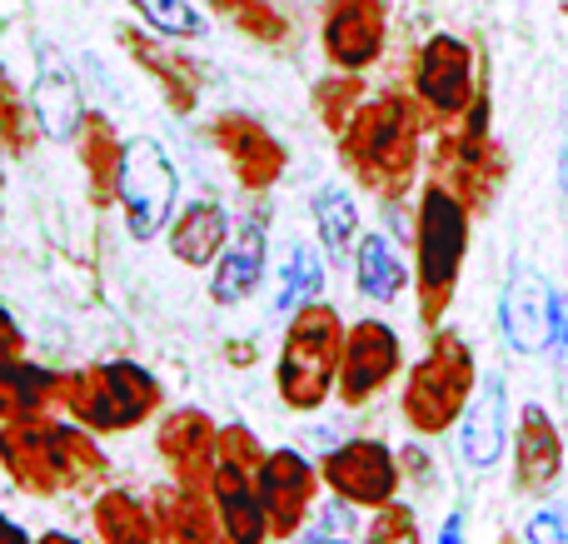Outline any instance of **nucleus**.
Segmentation results:
<instances>
[{
  "label": "nucleus",
  "mask_w": 568,
  "mask_h": 544,
  "mask_svg": "<svg viewBox=\"0 0 568 544\" xmlns=\"http://www.w3.org/2000/svg\"><path fill=\"white\" fill-rule=\"evenodd\" d=\"M344 320L334 305L310 300L290 315L280 340V360H275V395L284 410L294 415H320L334 395L339 380V355H344Z\"/></svg>",
  "instance_id": "obj_2"
},
{
  "label": "nucleus",
  "mask_w": 568,
  "mask_h": 544,
  "mask_svg": "<svg viewBox=\"0 0 568 544\" xmlns=\"http://www.w3.org/2000/svg\"><path fill=\"white\" fill-rule=\"evenodd\" d=\"M300 544H354V540H329V535H314V530H310Z\"/></svg>",
  "instance_id": "obj_45"
},
{
  "label": "nucleus",
  "mask_w": 568,
  "mask_h": 544,
  "mask_svg": "<svg viewBox=\"0 0 568 544\" xmlns=\"http://www.w3.org/2000/svg\"><path fill=\"white\" fill-rule=\"evenodd\" d=\"M320 480L329 495L349 500L359 510H379L399 495V455L384 440H339L324 450Z\"/></svg>",
  "instance_id": "obj_8"
},
{
  "label": "nucleus",
  "mask_w": 568,
  "mask_h": 544,
  "mask_svg": "<svg viewBox=\"0 0 568 544\" xmlns=\"http://www.w3.org/2000/svg\"><path fill=\"white\" fill-rule=\"evenodd\" d=\"M120 46H125V56L160 85V100H165L175 115H195L200 90H205V75H200L195 56L155 40V30H135V26H120Z\"/></svg>",
  "instance_id": "obj_15"
},
{
  "label": "nucleus",
  "mask_w": 568,
  "mask_h": 544,
  "mask_svg": "<svg viewBox=\"0 0 568 544\" xmlns=\"http://www.w3.org/2000/svg\"><path fill=\"white\" fill-rule=\"evenodd\" d=\"M474 390H479V370H474V350L464 345L459 330H434L429 350L414 360V370L404 375V425L414 435H444L454 430V420L469 410Z\"/></svg>",
  "instance_id": "obj_4"
},
{
  "label": "nucleus",
  "mask_w": 568,
  "mask_h": 544,
  "mask_svg": "<svg viewBox=\"0 0 568 544\" xmlns=\"http://www.w3.org/2000/svg\"><path fill=\"white\" fill-rule=\"evenodd\" d=\"M26 355V335H20V325L10 320V310L0 305V360H20Z\"/></svg>",
  "instance_id": "obj_41"
},
{
  "label": "nucleus",
  "mask_w": 568,
  "mask_h": 544,
  "mask_svg": "<svg viewBox=\"0 0 568 544\" xmlns=\"http://www.w3.org/2000/svg\"><path fill=\"white\" fill-rule=\"evenodd\" d=\"M265 455H270V445L250 425H240V420L215 430V460L220 465H235V470H245V475H255V470L265 465Z\"/></svg>",
  "instance_id": "obj_36"
},
{
  "label": "nucleus",
  "mask_w": 568,
  "mask_h": 544,
  "mask_svg": "<svg viewBox=\"0 0 568 544\" xmlns=\"http://www.w3.org/2000/svg\"><path fill=\"white\" fill-rule=\"evenodd\" d=\"M384 40H389L384 0H324L320 46L334 70H354V75L369 70L384 56Z\"/></svg>",
  "instance_id": "obj_14"
},
{
  "label": "nucleus",
  "mask_w": 568,
  "mask_h": 544,
  "mask_svg": "<svg viewBox=\"0 0 568 544\" xmlns=\"http://www.w3.org/2000/svg\"><path fill=\"white\" fill-rule=\"evenodd\" d=\"M215 420L200 405H180L165 410L155 425V455L165 460L170 480L190 495H210V480H215Z\"/></svg>",
  "instance_id": "obj_13"
},
{
  "label": "nucleus",
  "mask_w": 568,
  "mask_h": 544,
  "mask_svg": "<svg viewBox=\"0 0 568 544\" xmlns=\"http://www.w3.org/2000/svg\"><path fill=\"white\" fill-rule=\"evenodd\" d=\"M559 475H564L559 425L549 420L544 405H524L519 430H514V485H519L524 495H544V490H554Z\"/></svg>",
  "instance_id": "obj_18"
},
{
  "label": "nucleus",
  "mask_w": 568,
  "mask_h": 544,
  "mask_svg": "<svg viewBox=\"0 0 568 544\" xmlns=\"http://www.w3.org/2000/svg\"><path fill=\"white\" fill-rule=\"evenodd\" d=\"M439 544H464V515L454 510L449 520H444V530H439Z\"/></svg>",
  "instance_id": "obj_43"
},
{
  "label": "nucleus",
  "mask_w": 568,
  "mask_h": 544,
  "mask_svg": "<svg viewBox=\"0 0 568 544\" xmlns=\"http://www.w3.org/2000/svg\"><path fill=\"white\" fill-rule=\"evenodd\" d=\"M55 410V370L36 365L30 355L0 360V425L26 415H45Z\"/></svg>",
  "instance_id": "obj_29"
},
{
  "label": "nucleus",
  "mask_w": 568,
  "mask_h": 544,
  "mask_svg": "<svg viewBox=\"0 0 568 544\" xmlns=\"http://www.w3.org/2000/svg\"><path fill=\"white\" fill-rule=\"evenodd\" d=\"M55 460L65 495H100L110 485V455L100 450V435H90L85 425L60 415L55 420Z\"/></svg>",
  "instance_id": "obj_26"
},
{
  "label": "nucleus",
  "mask_w": 568,
  "mask_h": 544,
  "mask_svg": "<svg viewBox=\"0 0 568 544\" xmlns=\"http://www.w3.org/2000/svg\"><path fill=\"white\" fill-rule=\"evenodd\" d=\"M419 105L404 90H384V95L364 100L354 120L339 130V160L369 195L399 200L414 185L419 170Z\"/></svg>",
  "instance_id": "obj_1"
},
{
  "label": "nucleus",
  "mask_w": 568,
  "mask_h": 544,
  "mask_svg": "<svg viewBox=\"0 0 568 544\" xmlns=\"http://www.w3.org/2000/svg\"><path fill=\"white\" fill-rule=\"evenodd\" d=\"M359 105H364V80L354 75V70H334V75H324L320 85H314V110H320L329 135H339Z\"/></svg>",
  "instance_id": "obj_33"
},
{
  "label": "nucleus",
  "mask_w": 568,
  "mask_h": 544,
  "mask_svg": "<svg viewBox=\"0 0 568 544\" xmlns=\"http://www.w3.org/2000/svg\"><path fill=\"white\" fill-rule=\"evenodd\" d=\"M210 505H215V520H220L225 544H270V520H265V505H260L255 475H245V470L220 465L215 460Z\"/></svg>",
  "instance_id": "obj_22"
},
{
  "label": "nucleus",
  "mask_w": 568,
  "mask_h": 544,
  "mask_svg": "<svg viewBox=\"0 0 568 544\" xmlns=\"http://www.w3.org/2000/svg\"><path fill=\"white\" fill-rule=\"evenodd\" d=\"M36 145V115H30V95H20L10 70L0 66V150L6 155H26Z\"/></svg>",
  "instance_id": "obj_34"
},
{
  "label": "nucleus",
  "mask_w": 568,
  "mask_h": 544,
  "mask_svg": "<svg viewBox=\"0 0 568 544\" xmlns=\"http://www.w3.org/2000/svg\"><path fill=\"white\" fill-rule=\"evenodd\" d=\"M504 445H509V395H504V380L489 375L459 415V455L469 470H489Z\"/></svg>",
  "instance_id": "obj_21"
},
{
  "label": "nucleus",
  "mask_w": 568,
  "mask_h": 544,
  "mask_svg": "<svg viewBox=\"0 0 568 544\" xmlns=\"http://www.w3.org/2000/svg\"><path fill=\"white\" fill-rule=\"evenodd\" d=\"M549 310H554V295L544 290V280L529 265H514L499 300V325H504V340L519 355H539L549 345Z\"/></svg>",
  "instance_id": "obj_20"
},
{
  "label": "nucleus",
  "mask_w": 568,
  "mask_h": 544,
  "mask_svg": "<svg viewBox=\"0 0 568 544\" xmlns=\"http://www.w3.org/2000/svg\"><path fill=\"white\" fill-rule=\"evenodd\" d=\"M90 535H95V544H160L150 500L130 495L120 485H105L95 495V505H90Z\"/></svg>",
  "instance_id": "obj_27"
},
{
  "label": "nucleus",
  "mask_w": 568,
  "mask_h": 544,
  "mask_svg": "<svg viewBox=\"0 0 568 544\" xmlns=\"http://www.w3.org/2000/svg\"><path fill=\"white\" fill-rule=\"evenodd\" d=\"M230 235H235V225H230V210L220 200H185L165 230V245L185 270H210L220 250L230 245Z\"/></svg>",
  "instance_id": "obj_19"
},
{
  "label": "nucleus",
  "mask_w": 568,
  "mask_h": 544,
  "mask_svg": "<svg viewBox=\"0 0 568 544\" xmlns=\"http://www.w3.org/2000/svg\"><path fill=\"white\" fill-rule=\"evenodd\" d=\"M404 365V345L394 325L384 320H354L344 330V355H339V380H334V400L344 410H364L394 385Z\"/></svg>",
  "instance_id": "obj_7"
},
{
  "label": "nucleus",
  "mask_w": 568,
  "mask_h": 544,
  "mask_svg": "<svg viewBox=\"0 0 568 544\" xmlns=\"http://www.w3.org/2000/svg\"><path fill=\"white\" fill-rule=\"evenodd\" d=\"M265 270H270V225L255 210V215L240 220L230 245L220 250V260L210 265V300H215L220 310L245 305V300L260 290Z\"/></svg>",
  "instance_id": "obj_16"
},
{
  "label": "nucleus",
  "mask_w": 568,
  "mask_h": 544,
  "mask_svg": "<svg viewBox=\"0 0 568 544\" xmlns=\"http://www.w3.org/2000/svg\"><path fill=\"white\" fill-rule=\"evenodd\" d=\"M100 380L110 395V415H115V435L150 425L165 410V385L135 360H100Z\"/></svg>",
  "instance_id": "obj_24"
},
{
  "label": "nucleus",
  "mask_w": 568,
  "mask_h": 544,
  "mask_svg": "<svg viewBox=\"0 0 568 544\" xmlns=\"http://www.w3.org/2000/svg\"><path fill=\"white\" fill-rule=\"evenodd\" d=\"M564 190H568V150H564Z\"/></svg>",
  "instance_id": "obj_46"
},
{
  "label": "nucleus",
  "mask_w": 568,
  "mask_h": 544,
  "mask_svg": "<svg viewBox=\"0 0 568 544\" xmlns=\"http://www.w3.org/2000/svg\"><path fill=\"white\" fill-rule=\"evenodd\" d=\"M75 155L85 165V180H90V205H115V190H120V160H125V140L120 130L110 125V115L100 110H85V125L75 135Z\"/></svg>",
  "instance_id": "obj_25"
},
{
  "label": "nucleus",
  "mask_w": 568,
  "mask_h": 544,
  "mask_svg": "<svg viewBox=\"0 0 568 544\" xmlns=\"http://www.w3.org/2000/svg\"><path fill=\"white\" fill-rule=\"evenodd\" d=\"M354 285H359V295L374 300V305H389V300L404 295L409 265H404V255L389 245V235H379V230L359 235V245H354Z\"/></svg>",
  "instance_id": "obj_28"
},
{
  "label": "nucleus",
  "mask_w": 568,
  "mask_h": 544,
  "mask_svg": "<svg viewBox=\"0 0 568 544\" xmlns=\"http://www.w3.org/2000/svg\"><path fill=\"white\" fill-rule=\"evenodd\" d=\"M464 255H469V205L444 180H429L414 220V290H419V320L429 330H439L444 310L454 305Z\"/></svg>",
  "instance_id": "obj_3"
},
{
  "label": "nucleus",
  "mask_w": 568,
  "mask_h": 544,
  "mask_svg": "<svg viewBox=\"0 0 568 544\" xmlns=\"http://www.w3.org/2000/svg\"><path fill=\"white\" fill-rule=\"evenodd\" d=\"M474 100V50L459 36H429L414 56V105L434 125H459Z\"/></svg>",
  "instance_id": "obj_6"
},
{
  "label": "nucleus",
  "mask_w": 568,
  "mask_h": 544,
  "mask_svg": "<svg viewBox=\"0 0 568 544\" xmlns=\"http://www.w3.org/2000/svg\"><path fill=\"white\" fill-rule=\"evenodd\" d=\"M314 235H320V250L329 260H354V245H359V205L344 185H320L314 190Z\"/></svg>",
  "instance_id": "obj_30"
},
{
  "label": "nucleus",
  "mask_w": 568,
  "mask_h": 544,
  "mask_svg": "<svg viewBox=\"0 0 568 544\" xmlns=\"http://www.w3.org/2000/svg\"><path fill=\"white\" fill-rule=\"evenodd\" d=\"M314 535L354 540L359 535V505H349V500H339V495H329L324 505H314Z\"/></svg>",
  "instance_id": "obj_38"
},
{
  "label": "nucleus",
  "mask_w": 568,
  "mask_h": 544,
  "mask_svg": "<svg viewBox=\"0 0 568 544\" xmlns=\"http://www.w3.org/2000/svg\"><path fill=\"white\" fill-rule=\"evenodd\" d=\"M55 420H60V410H45V415H26V420H6L0 425V470L30 500L65 495L60 460H55Z\"/></svg>",
  "instance_id": "obj_10"
},
{
  "label": "nucleus",
  "mask_w": 568,
  "mask_h": 544,
  "mask_svg": "<svg viewBox=\"0 0 568 544\" xmlns=\"http://www.w3.org/2000/svg\"><path fill=\"white\" fill-rule=\"evenodd\" d=\"M0 544H36V540H30V535H26V530H20V525H16V520H10V515H6V510H0Z\"/></svg>",
  "instance_id": "obj_42"
},
{
  "label": "nucleus",
  "mask_w": 568,
  "mask_h": 544,
  "mask_svg": "<svg viewBox=\"0 0 568 544\" xmlns=\"http://www.w3.org/2000/svg\"><path fill=\"white\" fill-rule=\"evenodd\" d=\"M36 544H85V540H75V535H65V530H45Z\"/></svg>",
  "instance_id": "obj_44"
},
{
  "label": "nucleus",
  "mask_w": 568,
  "mask_h": 544,
  "mask_svg": "<svg viewBox=\"0 0 568 544\" xmlns=\"http://www.w3.org/2000/svg\"><path fill=\"white\" fill-rule=\"evenodd\" d=\"M320 465L300 455V450L280 445L265 455V465L255 470V490H260V505H265L270 520V540H294L304 535L310 525L314 505H320Z\"/></svg>",
  "instance_id": "obj_9"
},
{
  "label": "nucleus",
  "mask_w": 568,
  "mask_h": 544,
  "mask_svg": "<svg viewBox=\"0 0 568 544\" xmlns=\"http://www.w3.org/2000/svg\"><path fill=\"white\" fill-rule=\"evenodd\" d=\"M549 345L559 350V375L568 380V295H554V310H549Z\"/></svg>",
  "instance_id": "obj_40"
},
{
  "label": "nucleus",
  "mask_w": 568,
  "mask_h": 544,
  "mask_svg": "<svg viewBox=\"0 0 568 544\" xmlns=\"http://www.w3.org/2000/svg\"><path fill=\"white\" fill-rule=\"evenodd\" d=\"M140 20H145L155 36L170 40H205L210 36V16L195 0H125Z\"/></svg>",
  "instance_id": "obj_32"
},
{
  "label": "nucleus",
  "mask_w": 568,
  "mask_h": 544,
  "mask_svg": "<svg viewBox=\"0 0 568 544\" xmlns=\"http://www.w3.org/2000/svg\"><path fill=\"white\" fill-rule=\"evenodd\" d=\"M120 220H125L130 240H155L170 230L180 210V170L165 155V145L150 135L125 140V160H120V190H115Z\"/></svg>",
  "instance_id": "obj_5"
},
{
  "label": "nucleus",
  "mask_w": 568,
  "mask_h": 544,
  "mask_svg": "<svg viewBox=\"0 0 568 544\" xmlns=\"http://www.w3.org/2000/svg\"><path fill=\"white\" fill-rule=\"evenodd\" d=\"M210 140L220 145V155H225L230 170H235L240 190H250V195L275 190L284 165H290V150L280 145V135L260 115H250V110H225V115H215Z\"/></svg>",
  "instance_id": "obj_11"
},
{
  "label": "nucleus",
  "mask_w": 568,
  "mask_h": 544,
  "mask_svg": "<svg viewBox=\"0 0 568 544\" xmlns=\"http://www.w3.org/2000/svg\"><path fill=\"white\" fill-rule=\"evenodd\" d=\"M499 150L484 135V100H474L469 115H464V130H449L439 145V180L464 200L469 210L489 205L494 190H499Z\"/></svg>",
  "instance_id": "obj_12"
},
{
  "label": "nucleus",
  "mask_w": 568,
  "mask_h": 544,
  "mask_svg": "<svg viewBox=\"0 0 568 544\" xmlns=\"http://www.w3.org/2000/svg\"><path fill=\"white\" fill-rule=\"evenodd\" d=\"M320 295H324V260H320V250L304 245V240H294L290 255H284V265H280L275 305L280 310H300V305H310V300H320Z\"/></svg>",
  "instance_id": "obj_31"
},
{
  "label": "nucleus",
  "mask_w": 568,
  "mask_h": 544,
  "mask_svg": "<svg viewBox=\"0 0 568 544\" xmlns=\"http://www.w3.org/2000/svg\"><path fill=\"white\" fill-rule=\"evenodd\" d=\"M30 115H36L40 135L50 140H75L80 125H85L80 80L70 70V60L55 56V50H40V70H36V85H30Z\"/></svg>",
  "instance_id": "obj_17"
},
{
  "label": "nucleus",
  "mask_w": 568,
  "mask_h": 544,
  "mask_svg": "<svg viewBox=\"0 0 568 544\" xmlns=\"http://www.w3.org/2000/svg\"><path fill=\"white\" fill-rule=\"evenodd\" d=\"M150 515H155L160 544H225L210 495H190L175 480L150 490Z\"/></svg>",
  "instance_id": "obj_23"
},
{
  "label": "nucleus",
  "mask_w": 568,
  "mask_h": 544,
  "mask_svg": "<svg viewBox=\"0 0 568 544\" xmlns=\"http://www.w3.org/2000/svg\"><path fill=\"white\" fill-rule=\"evenodd\" d=\"M524 540L529 544H568V510L564 505L534 510L529 525H524Z\"/></svg>",
  "instance_id": "obj_39"
},
{
  "label": "nucleus",
  "mask_w": 568,
  "mask_h": 544,
  "mask_svg": "<svg viewBox=\"0 0 568 544\" xmlns=\"http://www.w3.org/2000/svg\"><path fill=\"white\" fill-rule=\"evenodd\" d=\"M364 544H424L419 540V515H414V505H404V500H389V505H379L369 515V525H364Z\"/></svg>",
  "instance_id": "obj_37"
},
{
  "label": "nucleus",
  "mask_w": 568,
  "mask_h": 544,
  "mask_svg": "<svg viewBox=\"0 0 568 544\" xmlns=\"http://www.w3.org/2000/svg\"><path fill=\"white\" fill-rule=\"evenodd\" d=\"M220 16H230V26H240L260 46H284L290 40V20L280 16L270 0H210Z\"/></svg>",
  "instance_id": "obj_35"
}]
</instances>
